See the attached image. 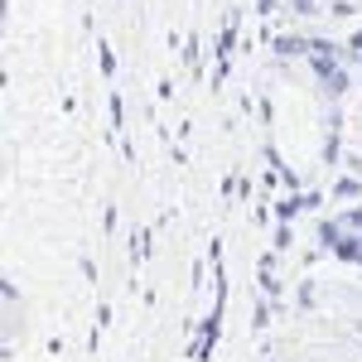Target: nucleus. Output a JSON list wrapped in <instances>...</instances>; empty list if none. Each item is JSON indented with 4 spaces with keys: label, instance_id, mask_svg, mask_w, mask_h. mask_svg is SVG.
Returning a JSON list of instances; mask_svg holds the SVG:
<instances>
[]
</instances>
